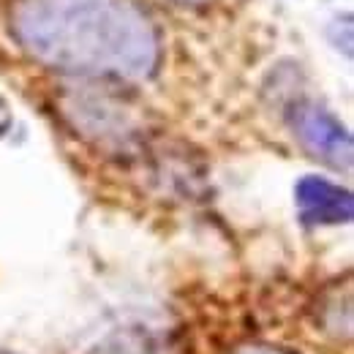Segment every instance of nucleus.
Here are the masks:
<instances>
[{"label":"nucleus","mask_w":354,"mask_h":354,"mask_svg":"<svg viewBox=\"0 0 354 354\" xmlns=\"http://www.w3.org/2000/svg\"><path fill=\"white\" fill-rule=\"evenodd\" d=\"M237 354H286V352L270 349V346H248V349H243V352H237Z\"/></svg>","instance_id":"nucleus-4"},{"label":"nucleus","mask_w":354,"mask_h":354,"mask_svg":"<svg viewBox=\"0 0 354 354\" xmlns=\"http://www.w3.org/2000/svg\"><path fill=\"white\" fill-rule=\"evenodd\" d=\"M180 3H185V6H205V3H210V0H180Z\"/></svg>","instance_id":"nucleus-5"},{"label":"nucleus","mask_w":354,"mask_h":354,"mask_svg":"<svg viewBox=\"0 0 354 354\" xmlns=\"http://www.w3.org/2000/svg\"><path fill=\"white\" fill-rule=\"evenodd\" d=\"M295 202H297L300 218L308 226H338V223L352 221L354 199L349 188H341L327 177H300L295 188Z\"/></svg>","instance_id":"nucleus-3"},{"label":"nucleus","mask_w":354,"mask_h":354,"mask_svg":"<svg viewBox=\"0 0 354 354\" xmlns=\"http://www.w3.org/2000/svg\"><path fill=\"white\" fill-rule=\"evenodd\" d=\"M22 44L55 68L136 80L156 66V33L129 0H25Z\"/></svg>","instance_id":"nucleus-1"},{"label":"nucleus","mask_w":354,"mask_h":354,"mask_svg":"<svg viewBox=\"0 0 354 354\" xmlns=\"http://www.w3.org/2000/svg\"><path fill=\"white\" fill-rule=\"evenodd\" d=\"M286 123L297 136V142L319 161L335 169L352 167V136L341 126V120L322 104L308 98L292 101L286 109Z\"/></svg>","instance_id":"nucleus-2"}]
</instances>
